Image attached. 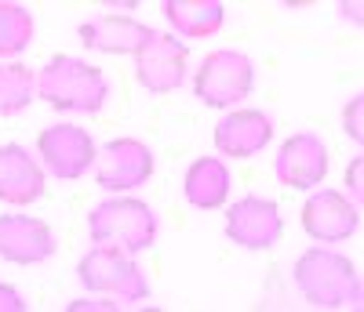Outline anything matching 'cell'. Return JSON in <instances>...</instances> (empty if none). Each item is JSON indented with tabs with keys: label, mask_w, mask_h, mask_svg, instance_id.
<instances>
[{
	"label": "cell",
	"mask_w": 364,
	"mask_h": 312,
	"mask_svg": "<svg viewBox=\"0 0 364 312\" xmlns=\"http://www.w3.org/2000/svg\"><path fill=\"white\" fill-rule=\"evenodd\" d=\"M37 91H41V99L55 109L99 113L109 99V80L99 66H91V62L58 55L41 69Z\"/></svg>",
	"instance_id": "obj_1"
},
{
	"label": "cell",
	"mask_w": 364,
	"mask_h": 312,
	"mask_svg": "<svg viewBox=\"0 0 364 312\" xmlns=\"http://www.w3.org/2000/svg\"><path fill=\"white\" fill-rule=\"evenodd\" d=\"M295 287L314 308H343L360 301V279L350 258L336 251H306L295 262Z\"/></svg>",
	"instance_id": "obj_2"
},
{
	"label": "cell",
	"mask_w": 364,
	"mask_h": 312,
	"mask_svg": "<svg viewBox=\"0 0 364 312\" xmlns=\"http://www.w3.org/2000/svg\"><path fill=\"white\" fill-rule=\"evenodd\" d=\"M87 229H91V240L99 247L139 255L154 243L157 218L149 211V204H142V200H106L91 211Z\"/></svg>",
	"instance_id": "obj_3"
},
{
	"label": "cell",
	"mask_w": 364,
	"mask_h": 312,
	"mask_svg": "<svg viewBox=\"0 0 364 312\" xmlns=\"http://www.w3.org/2000/svg\"><path fill=\"white\" fill-rule=\"evenodd\" d=\"M252 84H255V69H252V62L248 55H240V51H211L204 58V66L197 69V99L204 106H233L240 99H248L252 95Z\"/></svg>",
	"instance_id": "obj_4"
},
{
	"label": "cell",
	"mask_w": 364,
	"mask_h": 312,
	"mask_svg": "<svg viewBox=\"0 0 364 312\" xmlns=\"http://www.w3.org/2000/svg\"><path fill=\"white\" fill-rule=\"evenodd\" d=\"M80 284L95 294H113L120 301H142L149 298V284L135 262H128L113 247H95L80 262Z\"/></svg>",
	"instance_id": "obj_5"
},
{
	"label": "cell",
	"mask_w": 364,
	"mask_h": 312,
	"mask_svg": "<svg viewBox=\"0 0 364 312\" xmlns=\"http://www.w3.org/2000/svg\"><path fill=\"white\" fill-rule=\"evenodd\" d=\"M226 236L233 243H240L245 251H269L284 236L277 204L262 200V196H240L226 214Z\"/></svg>",
	"instance_id": "obj_6"
},
{
	"label": "cell",
	"mask_w": 364,
	"mask_h": 312,
	"mask_svg": "<svg viewBox=\"0 0 364 312\" xmlns=\"http://www.w3.org/2000/svg\"><path fill=\"white\" fill-rule=\"evenodd\" d=\"M37 149L44 156V164L51 167V174L58 178H80L87 171V164L95 160V142L87 138L84 128L77 123H55V128H44L37 138Z\"/></svg>",
	"instance_id": "obj_7"
},
{
	"label": "cell",
	"mask_w": 364,
	"mask_h": 312,
	"mask_svg": "<svg viewBox=\"0 0 364 312\" xmlns=\"http://www.w3.org/2000/svg\"><path fill=\"white\" fill-rule=\"evenodd\" d=\"M154 174V152H149L139 138H113L99 152V185L109 193L135 189L146 185V178Z\"/></svg>",
	"instance_id": "obj_8"
},
{
	"label": "cell",
	"mask_w": 364,
	"mask_h": 312,
	"mask_svg": "<svg viewBox=\"0 0 364 312\" xmlns=\"http://www.w3.org/2000/svg\"><path fill=\"white\" fill-rule=\"evenodd\" d=\"M186 40H175L171 33H154L142 51H139V84L146 91H154V95H168L182 84L186 77Z\"/></svg>",
	"instance_id": "obj_9"
},
{
	"label": "cell",
	"mask_w": 364,
	"mask_h": 312,
	"mask_svg": "<svg viewBox=\"0 0 364 312\" xmlns=\"http://www.w3.org/2000/svg\"><path fill=\"white\" fill-rule=\"evenodd\" d=\"M55 255V233L29 214H0V258L15 265H37Z\"/></svg>",
	"instance_id": "obj_10"
},
{
	"label": "cell",
	"mask_w": 364,
	"mask_h": 312,
	"mask_svg": "<svg viewBox=\"0 0 364 312\" xmlns=\"http://www.w3.org/2000/svg\"><path fill=\"white\" fill-rule=\"evenodd\" d=\"M273 171L291 189H314L328 174V149L317 135H291L273 160Z\"/></svg>",
	"instance_id": "obj_11"
},
{
	"label": "cell",
	"mask_w": 364,
	"mask_h": 312,
	"mask_svg": "<svg viewBox=\"0 0 364 312\" xmlns=\"http://www.w3.org/2000/svg\"><path fill=\"white\" fill-rule=\"evenodd\" d=\"M302 225H306L314 240H324V243L350 240L357 233V204H350L336 189H321L302 207Z\"/></svg>",
	"instance_id": "obj_12"
},
{
	"label": "cell",
	"mask_w": 364,
	"mask_h": 312,
	"mask_svg": "<svg viewBox=\"0 0 364 312\" xmlns=\"http://www.w3.org/2000/svg\"><path fill=\"white\" fill-rule=\"evenodd\" d=\"M149 40H154V29L135 18L102 15V18H87L80 26V44L106 51V55H139Z\"/></svg>",
	"instance_id": "obj_13"
},
{
	"label": "cell",
	"mask_w": 364,
	"mask_h": 312,
	"mask_svg": "<svg viewBox=\"0 0 364 312\" xmlns=\"http://www.w3.org/2000/svg\"><path fill=\"white\" fill-rule=\"evenodd\" d=\"M44 196V171L22 145H0V200L26 207Z\"/></svg>",
	"instance_id": "obj_14"
},
{
	"label": "cell",
	"mask_w": 364,
	"mask_h": 312,
	"mask_svg": "<svg viewBox=\"0 0 364 312\" xmlns=\"http://www.w3.org/2000/svg\"><path fill=\"white\" fill-rule=\"evenodd\" d=\"M269 138H273V123L262 113H255V109H240V113L226 116L215 128V145L226 156H237V160L262 152Z\"/></svg>",
	"instance_id": "obj_15"
},
{
	"label": "cell",
	"mask_w": 364,
	"mask_h": 312,
	"mask_svg": "<svg viewBox=\"0 0 364 312\" xmlns=\"http://www.w3.org/2000/svg\"><path fill=\"white\" fill-rule=\"evenodd\" d=\"M230 196V171L215 156H200L186 171V200L200 211H215Z\"/></svg>",
	"instance_id": "obj_16"
},
{
	"label": "cell",
	"mask_w": 364,
	"mask_h": 312,
	"mask_svg": "<svg viewBox=\"0 0 364 312\" xmlns=\"http://www.w3.org/2000/svg\"><path fill=\"white\" fill-rule=\"evenodd\" d=\"M164 15L182 37H208V33H219L223 29L226 8L219 0H168Z\"/></svg>",
	"instance_id": "obj_17"
},
{
	"label": "cell",
	"mask_w": 364,
	"mask_h": 312,
	"mask_svg": "<svg viewBox=\"0 0 364 312\" xmlns=\"http://www.w3.org/2000/svg\"><path fill=\"white\" fill-rule=\"evenodd\" d=\"M33 102V73L26 66H0V116L22 113Z\"/></svg>",
	"instance_id": "obj_18"
},
{
	"label": "cell",
	"mask_w": 364,
	"mask_h": 312,
	"mask_svg": "<svg viewBox=\"0 0 364 312\" xmlns=\"http://www.w3.org/2000/svg\"><path fill=\"white\" fill-rule=\"evenodd\" d=\"M33 40V18L22 4H0V55H18Z\"/></svg>",
	"instance_id": "obj_19"
},
{
	"label": "cell",
	"mask_w": 364,
	"mask_h": 312,
	"mask_svg": "<svg viewBox=\"0 0 364 312\" xmlns=\"http://www.w3.org/2000/svg\"><path fill=\"white\" fill-rule=\"evenodd\" d=\"M346 135H350L353 142L364 138V99H353V102L346 106Z\"/></svg>",
	"instance_id": "obj_20"
},
{
	"label": "cell",
	"mask_w": 364,
	"mask_h": 312,
	"mask_svg": "<svg viewBox=\"0 0 364 312\" xmlns=\"http://www.w3.org/2000/svg\"><path fill=\"white\" fill-rule=\"evenodd\" d=\"M0 312H26L22 294L15 287H8V284H0Z\"/></svg>",
	"instance_id": "obj_21"
},
{
	"label": "cell",
	"mask_w": 364,
	"mask_h": 312,
	"mask_svg": "<svg viewBox=\"0 0 364 312\" xmlns=\"http://www.w3.org/2000/svg\"><path fill=\"white\" fill-rule=\"evenodd\" d=\"M360 174H364V160H353V164H350V189H353V196H357V207H360V196H364Z\"/></svg>",
	"instance_id": "obj_22"
},
{
	"label": "cell",
	"mask_w": 364,
	"mask_h": 312,
	"mask_svg": "<svg viewBox=\"0 0 364 312\" xmlns=\"http://www.w3.org/2000/svg\"><path fill=\"white\" fill-rule=\"evenodd\" d=\"M343 11H346V18L360 22V4H343Z\"/></svg>",
	"instance_id": "obj_23"
}]
</instances>
